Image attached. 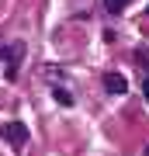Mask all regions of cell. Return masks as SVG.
Listing matches in <instances>:
<instances>
[{
	"mask_svg": "<svg viewBox=\"0 0 149 156\" xmlns=\"http://www.w3.org/2000/svg\"><path fill=\"white\" fill-rule=\"evenodd\" d=\"M104 90L111 97H122L125 90H128V80L122 76V73H104Z\"/></svg>",
	"mask_w": 149,
	"mask_h": 156,
	"instance_id": "3957f363",
	"label": "cell"
},
{
	"mask_svg": "<svg viewBox=\"0 0 149 156\" xmlns=\"http://www.w3.org/2000/svg\"><path fill=\"white\" fill-rule=\"evenodd\" d=\"M142 94H146V101H149V76L142 80Z\"/></svg>",
	"mask_w": 149,
	"mask_h": 156,
	"instance_id": "52a82bcc",
	"label": "cell"
},
{
	"mask_svg": "<svg viewBox=\"0 0 149 156\" xmlns=\"http://www.w3.org/2000/svg\"><path fill=\"white\" fill-rule=\"evenodd\" d=\"M0 59H7V80H14L17 69H21V59H24V42L0 45Z\"/></svg>",
	"mask_w": 149,
	"mask_h": 156,
	"instance_id": "7a4b0ae2",
	"label": "cell"
},
{
	"mask_svg": "<svg viewBox=\"0 0 149 156\" xmlns=\"http://www.w3.org/2000/svg\"><path fill=\"white\" fill-rule=\"evenodd\" d=\"M146 17H149V7H146Z\"/></svg>",
	"mask_w": 149,
	"mask_h": 156,
	"instance_id": "9c48e42d",
	"label": "cell"
},
{
	"mask_svg": "<svg viewBox=\"0 0 149 156\" xmlns=\"http://www.w3.org/2000/svg\"><path fill=\"white\" fill-rule=\"evenodd\" d=\"M128 4H132V0H104V11H108L111 17H118V14H122Z\"/></svg>",
	"mask_w": 149,
	"mask_h": 156,
	"instance_id": "277c9868",
	"label": "cell"
},
{
	"mask_svg": "<svg viewBox=\"0 0 149 156\" xmlns=\"http://www.w3.org/2000/svg\"><path fill=\"white\" fill-rule=\"evenodd\" d=\"M0 139L11 146L14 153H21L28 146V125L24 122H4V125H0Z\"/></svg>",
	"mask_w": 149,
	"mask_h": 156,
	"instance_id": "6da1fadb",
	"label": "cell"
},
{
	"mask_svg": "<svg viewBox=\"0 0 149 156\" xmlns=\"http://www.w3.org/2000/svg\"><path fill=\"white\" fill-rule=\"evenodd\" d=\"M146 156H149V146H146Z\"/></svg>",
	"mask_w": 149,
	"mask_h": 156,
	"instance_id": "ba28073f",
	"label": "cell"
},
{
	"mask_svg": "<svg viewBox=\"0 0 149 156\" xmlns=\"http://www.w3.org/2000/svg\"><path fill=\"white\" fill-rule=\"evenodd\" d=\"M135 59H139V66H149V56H146V49H142V52H139V56H135Z\"/></svg>",
	"mask_w": 149,
	"mask_h": 156,
	"instance_id": "8992f818",
	"label": "cell"
},
{
	"mask_svg": "<svg viewBox=\"0 0 149 156\" xmlns=\"http://www.w3.org/2000/svg\"><path fill=\"white\" fill-rule=\"evenodd\" d=\"M52 97H55V104H62V108H73V94H69V90H62V87H52Z\"/></svg>",
	"mask_w": 149,
	"mask_h": 156,
	"instance_id": "5b68a950",
	"label": "cell"
}]
</instances>
